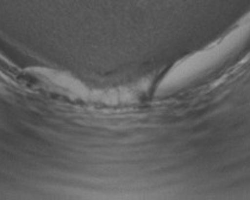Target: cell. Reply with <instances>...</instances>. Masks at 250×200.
<instances>
[{
	"instance_id": "cell-1",
	"label": "cell",
	"mask_w": 250,
	"mask_h": 200,
	"mask_svg": "<svg viewBox=\"0 0 250 200\" xmlns=\"http://www.w3.org/2000/svg\"><path fill=\"white\" fill-rule=\"evenodd\" d=\"M250 34V18L246 20L240 26L233 29L224 39L208 45L203 51L189 56L186 60L176 64L162 82L164 90H172L184 85L198 75L208 72L212 67L224 60L231 51H233L242 42L247 40Z\"/></svg>"
}]
</instances>
